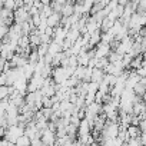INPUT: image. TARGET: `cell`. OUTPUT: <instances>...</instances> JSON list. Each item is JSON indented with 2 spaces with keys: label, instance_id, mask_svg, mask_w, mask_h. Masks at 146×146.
<instances>
[{
  "label": "cell",
  "instance_id": "obj_1",
  "mask_svg": "<svg viewBox=\"0 0 146 146\" xmlns=\"http://www.w3.org/2000/svg\"><path fill=\"white\" fill-rule=\"evenodd\" d=\"M25 135V126L22 125H13V126H7L6 132H5V139L9 140L10 143L16 145V140Z\"/></svg>",
  "mask_w": 146,
  "mask_h": 146
},
{
  "label": "cell",
  "instance_id": "obj_2",
  "mask_svg": "<svg viewBox=\"0 0 146 146\" xmlns=\"http://www.w3.org/2000/svg\"><path fill=\"white\" fill-rule=\"evenodd\" d=\"M69 78H70V75H69V72H67L66 67H63V66L53 67V70H52V79H53V82L56 85H63Z\"/></svg>",
  "mask_w": 146,
  "mask_h": 146
},
{
  "label": "cell",
  "instance_id": "obj_3",
  "mask_svg": "<svg viewBox=\"0 0 146 146\" xmlns=\"http://www.w3.org/2000/svg\"><path fill=\"white\" fill-rule=\"evenodd\" d=\"M40 139L43 142L44 146H54L56 140H57V136H56V130L52 129V127H46L40 132Z\"/></svg>",
  "mask_w": 146,
  "mask_h": 146
},
{
  "label": "cell",
  "instance_id": "obj_4",
  "mask_svg": "<svg viewBox=\"0 0 146 146\" xmlns=\"http://www.w3.org/2000/svg\"><path fill=\"white\" fill-rule=\"evenodd\" d=\"M80 82H90V78H92V69L89 66H78L75 75Z\"/></svg>",
  "mask_w": 146,
  "mask_h": 146
},
{
  "label": "cell",
  "instance_id": "obj_5",
  "mask_svg": "<svg viewBox=\"0 0 146 146\" xmlns=\"http://www.w3.org/2000/svg\"><path fill=\"white\" fill-rule=\"evenodd\" d=\"M13 17H15V23H19V25H22L23 22L30 20V15H29L27 9L23 7V6H19V7L13 12Z\"/></svg>",
  "mask_w": 146,
  "mask_h": 146
},
{
  "label": "cell",
  "instance_id": "obj_6",
  "mask_svg": "<svg viewBox=\"0 0 146 146\" xmlns=\"http://www.w3.org/2000/svg\"><path fill=\"white\" fill-rule=\"evenodd\" d=\"M93 52H95V57H108V56L110 54V52H112V46H110L109 43L100 42V43L93 49Z\"/></svg>",
  "mask_w": 146,
  "mask_h": 146
},
{
  "label": "cell",
  "instance_id": "obj_7",
  "mask_svg": "<svg viewBox=\"0 0 146 146\" xmlns=\"http://www.w3.org/2000/svg\"><path fill=\"white\" fill-rule=\"evenodd\" d=\"M27 62H29V60H27V56H26V54L15 53L13 57L9 60V64H10V67H23Z\"/></svg>",
  "mask_w": 146,
  "mask_h": 146
},
{
  "label": "cell",
  "instance_id": "obj_8",
  "mask_svg": "<svg viewBox=\"0 0 146 146\" xmlns=\"http://www.w3.org/2000/svg\"><path fill=\"white\" fill-rule=\"evenodd\" d=\"M90 130H92V125L89 123V120L86 117L80 119L79 125H78V135L79 137L80 136H86V135H90Z\"/></svg>",
  "mask_w": 146,
  "mask_h": 146
},
{
  "label": "cell",
  "instance_id": "obj_9",
  "mask_svg": "<svg viewBox=\"0 0 146 146\" xmlns=\"http://www.w3.org/2000/svg\"><path fill=\"white\" fill-rule=\"evenodd\" d=\"M60 23H62V15L57 13V12H53V13L46 19L47 27H52V29H56L57 26H60Z\"/></svg>",
  "mask_w": 146,
  "mask_h": 146
},
{
  "label": "cell",
  "instance_id": "obj_10",
  "mask_svg": "<svg viewBox=\"0 0 146 146\" xmlns=\"http://www.w3.org/2000/svg\"><path fill=\"white\" fill-rule=\"evenodd\" d=\"M105 70L103 69H98V67H95V69H92V78H90V82H95V83H100L102 80H103V78H105Z\"/></svg>",
  "mask_w": 146,
  "mask_h": 146
},
{
  "label": "cell",
  "instance_id": "obj_11",
  "mask_svg": "<svg viewBox=\"0 0 146 146\" xmlns=\"http://www.w3.org/2000/svg\"><path fill=\"white\" fill-rule=\"evenodd\" d=\"M139 136H140V129H139V126L129 125V126L126 127V137H127V140H129V139L139 137ZM127 140H126V142H127Z\"/></svg>",
  "mask_w": 146,
  "mask_h": 146
},
{
  "label": "cell",
  "instance_id": "obj_12",
  "mask_svg": "<svg viewBox=\"0 0 146 146\" xmlns=\"http://www.w3.org/2000/svg\"><path fill=\"white\" fill-rule=\"evenodd\" d=\"M15 92L13 86H7V85H2L0 86V100L3 99H9V96Z\"/></svg>",
  "mask_w": 146,
  "mask_h": 146
},
{
  "label": "cell",
  "instance_id": "obj_13",
  "mask_svg": "<svg viewBox=\"0 0 146 146\" xmlns=\"http://www.w3.org/2000/svg\"><path fill=\"white\" fill-rule=\"evenodd\" d=\"M142 62H143V57H142V54H139V56L133 57V59H132V62H130L129 70H137V69L142 66Z\"/></svg>",
  "mask_w": 146,
  "mask_h": 146
},
{
  "label": "cell",
  "instance_id": "obj_14",
  "mask_svg": "<svg viewBox=\"0 0 146 146\" xmlns=\"http://www.w3.org/2000/svg\"><path fill=\"white\" fill-rule=\"evenodd\" d=\"M133 92H135V95H136V96L142 98V96L145 95V92H146V86H145V85H142V83L139 82V83L133 88Z\"/></svg>",
  "mask_w": 146,
  "mask_h": 146
},
{
  "label": "cell",
  "instance_id": "obj_15",
  "mask_svg": "<svg viewBox=\"0 0 146 146\" xmlns=\"http://www.w3.org/2000/svg\"><path fill=\"white\" fill-rule=\"evenodd\" d=\"M3 7H5V9H7V10H12V12H15V10L19 7V5H17V2H16V0H6V2H5V5H3Z\"/></svg>",
  "mask_w": 146,
  "mask_h": 146
},
{
  "label": "cell",
  "instance_id": "obj_16",
  "mask_svg": "<svg viewBox=\"0 0 146 146\" xmlns=\"http://www.w3.org/2000/svg\"><path fill=\"white\" fill-rule=\"evenodd\" d=\"M16 146H30V137H27L26 135L20 136L16 140Z\"/></svg>",
  "mask_w": 146,
  "mask_h": 146
},
{
  "label": "cell",
  "instance_id": "obj_17",
  "mask_svg": "<svg viewBox=\"0 0 146 146\" xmlns=\"http://www.w3.org/2000/svg\"><path fill=\"white\" fill-rule=\"evenodd\" d=\"M126 145L127 146H142V142H140L139 137H135V139H129L126 142Z\"/></svg>",
  "mask_w": 146,
  "mask_h": 146
},
{
  "label": "cell",
  "instance_id": "obj_18",
  "mask_svg": "<svg viewBox=\"0 0 146 146\" xmlns=\"http://www.w3.org/2000/svg\"><path fill=\"white\" fill-rule=\"evenodd\" d=\"M139 129L140 132H146V117H142L139 122Z\"/></svg>",
  "mask_w": 146,
  "mask_h": 146
},
{
  "label": "cell",
  "instance_id": "obj_19",
  "mask_svg": "<svg viewBox=\"0 0 146 146\" xmlns=\"http://www.w3.org/2000/svg\"><path fill=\"white\" fill-rule=\"evenodd\" d=\"M139 139H140V142H142V146H146V132H140Z\"/></svg>",
  "mask_w": 146,
  "mask_h": 146
},
{
  "label": "cell",
  "instance_id": "obj_20",
  "mask_svg": "<svg viewBox=\"0 0 146 146\" xmlns=\"http://www.w3.org/2000/svg\"><path fill=\"white\" fill-rule=\"evenodd\" d=\"M129 3H130V0H117V5H119V6H123V7H125L126 5H129Z\"/></svg>",
  "mask_w": 146,
  "mask_h": 146
},
{
  "label": "cell",
  "instance_id": "obj_21",
  "mask_svg": "<svg viewBox=\"0 0 146 146\" xmlns=\"http://www.w3.org/2000/svg\"><path fill=\"white\" fill-rule=\"evenodd\" d=\"M5 132H6V127H0V139H5Z\"/></svg>",
  "mask_w": 146,
  "mask_h": 146
},
{
  "label": "cell",
  "instance_id": "obj_22",
  "mask_svg": "<svg viewBox=\"0 0 146 146\" xmlns=\"http://www.w3.org/2000/svg\"><path fill=\"white\" fill-rule=\"evenodd\" d=\"M40 3H42L43 6H49V5H50V0H40Z\"/></svg>",
  "mask_w": 146,
  "mask_h": 146
},
{
  "label": "cell",
  "instance_id": "obj_23",
  "mask_svg": "<svg viewBox=\"0 0 146 146\" xmlns=\"http://www.w3.org/2000/svg\"><path fill=\"white\" fill-rule=\"evenodd\" d=\"M142 99H143V100H145V102H146V92H145V95H143V96H142Z\"/></svg>",
  "mask_w": 146,
  "mask_h": 146
},
{
  "label": "cell",
  "instance_id": "obj_24",
  "mask_svg": "<svg viewBox=\"0 0 146 146\" xmlns=\"http://www.w3.org/2000/svg\"><path fill=\"white\" fill-rule=\"evenodd\" d=\"M145 117H146V112H145Z\"/></svg>",
  "mask_w": 146,
  "mask_h": 146
},
{
  "label": "cell",
  "instance_id": "obj_25",
  "mask_svg": "<svg viewBox=\"0 0 146 146\" xmlns=\"http://www.w3.org/2000/svg\"><path fill=\"white\" fill-rule=\"evenodd\" d=\"M123 146H127V145H126V143H125V145H123Z\"/></svg>",
  "mask_w": 146,
  "mask_h": 146
}]
</instances>
